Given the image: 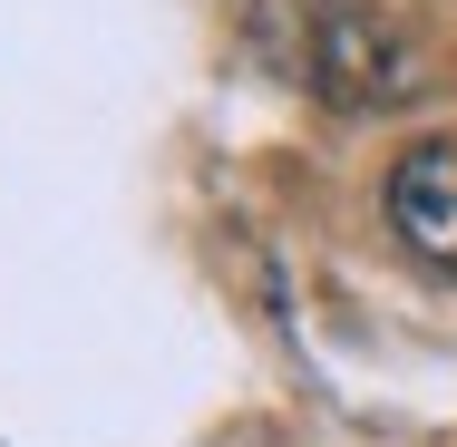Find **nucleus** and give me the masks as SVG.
<instances>
[{
	"instance_id": "2",
	"label": "nucleus",
	"mask_w": 457,
	"mask_h": 447,
	"mask_svg": "<svg viewBox=\"0 0 457 447\" xmlns=\"http://www.w3.org/2000/svg\"><path fill=\"white\" fill-rule=\"evenodd\" d=\"M389 224L419 263L457 272V137H419L389 166Z\"/></svg>"
},
{
	"instance_id": "1",
	"label": "nucleus",
	"mask_w": 457,
	"mask_h": 447,
	"mask_svg": "<svg viewBox=\"0 0 457 447\" xmlns=\"http://www.w3.org/2000/svg\"><path fill=\"white\" fill-rule=\"evenodd\" d=\"M234 39L273 88L341 107V117H379V107L428 97L419 29L379 0H234Z\"/></svg>"
}]
</instances>
